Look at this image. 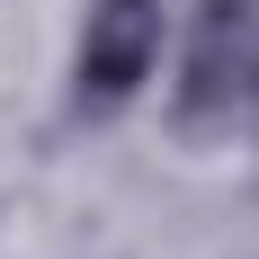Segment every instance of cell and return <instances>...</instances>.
I'll list each match as a JSON object with an SVG mask.
<instances>
[{"label": "cell", "instance_id": "1", "mask_svg": "<svg viewBox=\"0 0 259 259\" xmlns=\"http://www.w3.org/2000/svg\"><path fill=\"white\" fill-rule=\"evenodd\" d=\"M161 27H170L161 0H90L80 45H72V107L80 116L134 107V90H143L152 63H161Z\"/></svg>", "mask_w": 259, "mask_h": 259}, {"label": "cell", "instance_id": "3", "mask_svg": "<svg viewBox=\"0 0 259 259\" xmlns=\"http://www.w3.org/2000/svg\"><path fill=\"white\" fill-rule=\"evenodd\" d=\"M250 116H259V80H250Z\"/></svg>", "mask_w": 259, "mask_h": 259}, {"label": "cell", "instance_id": "2", "mask_svg": "<svg viewBox=\"0 0 259 259\" xmlns=\"http://www.w3.org/2000/svg\"><path fill=\"white\" fill-rule=\"evenodd\" d=\"M259 80V0H197L188 27V63H179V125L206 134L233 107H250Z\"/></svg>", "mask_w": 259, "mask_h": 259}]
</instances>
